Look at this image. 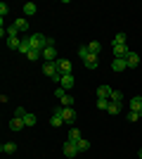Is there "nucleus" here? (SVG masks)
I'll list each match as a JSON object with an SVG mask.
<instances>
[{
	"label": "nucleus",
	"instance_id": "dca6fc26",
	"mask_svg": "<svg viewBox=\"0 0 142 159\" xmlns=\"http://www.w3.org/2000/svg\"><path fill=\"white\" fill-rule=\"evenodd\" d=\"M0 152L2 154H14L17 152V145H14V143H2V145H0Z\"/></svg>",
	"mask_w": 142,
	"mask_h": 159
},
{
	"label": "nucleus",
	"instance_id": "a878e982",
	"mask_svg": "<svg viewBox=\"0 0 142 159\" xmlns=\"http://www.w3.org/2000/svg\"><path fill=\"white\" fill-rule=\"evenodd\" d=\"M31 62H38V60H43V52H38V50H31V52L26 55Z\"/></svg>",
	"mask_w": 142,
	"mask_h": 159
},
{
	"label": "nucleus",
	"instance_id": "5701e85b",
	"mask_svg": "<svg viewBox=\"0 0 142 159\" xmlns=\"http://www.w3.org/2000/svg\"><path fill=\"white\" fill-rule=\"evenodd\" d=\"M24 124H26V126H36V124H38V119H36V114H31V112H28L26 116H24Z\"/></svg>",
	"mask_w": 142,
	"mask_h": 159
},
{
	"label": "nucleus",
	"instance_id": "cd10ccee",
	"mask_svg": "<svg viewBox=\"0 0 142 159\" xmlns=\"http://www.w3.org/2000/svg\"><path fill=\"white\" fill-rule=\"evenodd\" d=\"M109 102H111V100H104V98H97V107H100V109H104V112H107V109H109Z\"/></svg>",
	"mask_w": 142,
	"mask_h": 159
},
{
	"label": "nucleus",
	"instance_id": "f8f14e48",
	"mask_svg": "<svg viewBox=\"0 0 142 159\" xmlns=\"http://www.w3.org/2000/svg\"><path fill=\"white\" fill-rule=\"evenodd\" d=\"M24 126H26V124H24V119H19V116H14V119L10 121V131H14V133H17V131H21Z\"/></svg>",
	"mask_w": 142,
	"mask_h": 159
},
{
	"label": "nucleus",
	"instance_id": "4be33fe9",
	"mask_svg": "<svg viewBox=\"0 0 142 159\" xmlns=\"http://www.w3.org/2000/svg\"><path fill=\"white\" fill-rule=\"evenodd\" d=\"M76 145H78V152H88V150H90V140H83L81 138Z\"/></svg>",
	"mask_w": 142,
	"mask_h": 159
},
{
	"label": "nucleus",
	"instance_id": "7c9ffc66",
	"mask_svg": "<svg viewBox=\"0 0 142 159\" xmlns=\"http://www.w3.org/2000/svg\"><path fill=\"white\" fill-rule=\"evenodd\" d=\"M88 55H90L88 45H81V48H78V57H81V60H85V57H88Z\"/></svg>",
	"mask_w": 142,
	"mask_h": 159
},
{
	"label": "nucleus",
	"instance_id": "473e14b6",
	"mask_svg": "<svg viewBox=\"0 0 142 159\" xmlns=\"http://www.w3.org/2000/svg\"><path fill=\"white\" fill-rule=\"evenodd\" d=\"M7 36H19V29L14 26V24H12V26H7Z\"/></svg>",
	"mask_w": 142,
	"mask_h": 159
},
{
	"label": "nucleus",
	"instance_id": "6ab92c4d",
	"mask_svg": "<svg viewBox=\"0 0 142 159\" xmlns=\"http://www.w3.org/2000/svg\"><path fill=\"white\" fill-rule=\"evenodd\" d=\"M62 124H64V119H62L59 114H52V116H50V126L52 128H59Z\"/></svg>",
	"mask_w": 142,
	"mask_h": 159
},
{
	"label": "nucleus",
	"instance_id": "2eb2a0df",
	"mask_svg": "<svg viewBox=\"0 0 142 159\" xmlns=\"http://www.w3.org/2000/svg\"><path fill=\"white\" fill-rule=\"evenodd\" d=\"M19 52H21V55H28V52H31V40H28V36H24V38H21Z\"/></svg>",
	"mask_w": 142,
	"mask_h": 159
},
{
	"label": "nucleus",
	"instance_id": "f3484780",
	"mask_svg": "<svg viewBox=\"0 0 142 159\" xmlns=\"http://www.w3.org/2000/svg\"><path fill=\"white\" fill-rule=\"evenodd\" d=\"M140 109H142V98L135 95V98L130 100V112H140Z\"/></svg>",
	"mask_w": 142,
	"mask_h": 159
},
{
	"label": "nucleus",
	"instance_id": "f257e3e1",
	"mask_svg": "<svg viewBox=\"0 0 142 159\" xmlns=\"http://www.w3.org/2000/svg\"><path fill=\"white\" fill-rule=\"evenodd\" d=\"M28 40H31V50H38V52H43L47 48V43H50V38H45L43 33H31Z\"/></svg>",
	"mask_w": 142,
	"mask_h": 159
},
{
	"label": "nucleus",
	"instance_id": "39448f33",
	"mask_svg": "<svg viewBox=\"0 0 142 159\" xmlns=\"http://www.w3.org/2000/svg\"><path fill=\"white\" fill-rule=\"evenodd\" d=\"M74 86H76L74 74H62V88H64V90H71Z\"/></svg>",
	"mask_w": 142,
	"mask_h": 159
},
{
	"label": "nucleus",
	"instance_id": "e433bc0d",
	"mask_svg": "<svg viewBox=\"0 0 142 159\" xmlns=\"http://www.w3.org/2000/svg\"><path fill=\"white\" fill-rule=\"evenodd\" d=\"M137 114H140V119H142V109H140V112H137Z\"/></svg>",
	"mask_w": 142,
	"mask_h": 159
},
{
	"label": "nucleus",
	"instance_id": "bb28decb",
	"mask_svg": "<svg viewBox=\"0 0 142 159\" xmlns=\"http://www.w3.org/2000/svg\"><path fill=\"white\" fill-rule=\"evenodd\" d=\"M109 100H111V102H121V100H123V93H121V90H111Z\"/></svg>",
	"mask_w": 142,
	"mask_h": 159
},
{
	"label": "nucleus",
	"instance_id": "c9c22d12",
	"mask_svg": "<svg viewBox=\"0 0 142 159\" xmlns=\"http://www.w3.org/2000/svg\"><path fill=\"white\" fill-rule=\"evenodd\" d=\"M137 157H140V159H142V150H140V152H137Z\"/></svg>",
	"mask_w": 142,
	"mask_h": 159
},
{
	"label": "nucleus",
	"instance_id": "b1692460",
	"mask_svg": "<svg viewBox=\"0 0 142 159\" xmlns=\"http://www.w3.org/2000/svg\"><path fill=\"white\" fill-rule=\"evenodd\" d=\"M111 45H126V33H116L114 36V43Z\"/></svg>",
	"mask_w": 142,
	"mask_h": 159
},
{
	"label": "nucleus",
	"instance_id": "a211bd4d",
	"mask_svg": "<svg viewBox=\"0 0 142 159\" xmlns=\"http://www.w3.org/2000/svg\"><path fill=\"white\" fill-rule=\"evenodd\" d=\"M109 95H111V88H109V86H100V88H97V98L109 100Z\"/></svg>",
	"mask_w": 142,
	"mask_h": 159
},
{
	"label": "nucleus",
	"instance_id": "7ed1b4c3",
	"mask_svg": "<svg viewBox=\"0 0 142 159\" xmlns=\"http://www.w3.org/2000/svg\"><path fill=\"white\" fill-rule=\"evenodd\" d=\"M62 150H64V154H67V157H76V154H81V152H78V145H76L74 140H64Z\"/></svg>",
	"mask_w": 142,
	"mask_h": 159
},
{
	"label": "nucleus",
	"instance_id": "ddd939ff",
	"mask_svg": "<svg viewBox=\"0 0 142 159\" xmlns=\"http://www.w3.org/2000/svg\"><path fill=\"white\" fill-rule=\"evenodd\" d=\"M97 62H100V55H88V57L83 60V64L88 66V69H95V66H97Z\"/></svg>",
	"mask_w": 142,
	"mask_h": 159
},
{
	"label": "nucleus",
	"instance_id": "72a5a7b5",
	"mask_svg": "<svg viewBox=\"0 0 142 159\" xmlns=\"http://www.w3.org/2000/svg\"><path fill=\"white\" fill-rule=\"evenodd\" d=\"M54 95H57V98H64V95H67V90H64V88H57V90H54Z\"/></svg>",
	"mask_w": 142,
	"mask_h": 159
},
{
	"label": "nucleus",
	"instance_id": "20e7f679",
	"mask_svg": "<svg viewBox=\"0 0 142 159\" xmlns=\"http://www.w3.org/2000/svg\"><path fill=\"white\" fill-rule=\"evenodd\" d=\"M43 62H57V48L54 45H47L43 50Z\"/></svg>",
	"mask_w": 142,
	"mask_h": 159
},
{
	"label": "nucleus",
	"instance_id": "f03ea898",
	"mask_svg": "<svg viewBox=\"0 0 142 159\" xmlns=\"http://www.w3.org/2000/svg\"><path fill=\"white\" fill-rule=\"evenodd\" d=\"M54 114H59L62 119H64V124H74L76 121V109L74 107H57V109H54Z\"/></svg>",
	"mask_w": 142,
	"mask_h": 159
},
{
	"label": "nucleus",
	"instance_id": "f704fd0d",
	"mask_svg": "<svg viewBox=\"0 0 142 159\" xmlns=\"http://www.w3.org/2000/svg\"><path fill=\"white\" fill-rule=\"evenodd\" d=\"M137 119H140V114H137V112H130L128 114V121H137Z\"/></svg>",
	"mask_w": 142,
	"mask_h": 159
},
{
	"label": "nucleus",
	"instance_id": "9d476101",
	"mask_svg": "<svg viewBox=\"0 0 142 159\" xmlns=\"http://www.w3.org/2000/svg\"><path fill=\"white\" fill-rule=\"evenodd\" d=\"M14 26L19 29V33H24V36H26V31H28V19H26V17H19V19L14 21Z\"/></svg>",
	"mask_w": 142,
	"mask_h": 159
},
{
	"label": "nucleus",
	"instance_id": "aec40b11",
	"mask_svg": "<svg viewBox=\"0 0 142 159\" xmlns=\"http://www.w3.org/2000/svg\"><path fill=\"white\" fill-rule=\"evenodd\" d=\"M69 140H74V143H78V140H81V131H78V128H69Z\"/></svg>",
	"mask_w": 142,
	"mask_h": 159
},
{
	"label": "nucleus",
	"instance_id": "6e6552de",
	"mask_svg": "<svg viewBox=\"0 0 142 159\" xmlns=\"http://www.w3.org/2000/svg\"><path fill=\"white\" fill-rule=\"evenodd\" d=\"M54 64H57V71L59 74H71V62L69 60H57Z\"/></svg>",
	"mask_w": 142,
	"mask_h": 159
},
{
	"label": "nucleus",
	"instance_id": "423d86ee",
	"mask_svg": "<svg viewBox=\"0 0 142 159\" xmlns=\"http://www.w3.org/2000/svg\"><path fill=\"white\" fill-rule=\"evenodd\" d=\"M111 69H114L116 74H121V71H126V69H128V62H126V60H118V57H114V62H111Z\"/></svg>",
	"mask_w": 142,
	"mask_h": 159
},
{
	"label": "nucleus",
	"instance_id": "412c9836",
	"mask_svg": "<svg viewBox=\"0 0 142 159\" xmlns=\"http://www.w3.org/2000/svg\"><path fill=\"white\" fill-rule=\"evenodd\" d=\"M88 50H90V55H100L102 45L97 43V40H93V43H88Z\"/></svg>",
	"mask_w": 142,
	"mask_h": 159
},
{
	"label": "nucleus",
	"instance_id": "4468645a",
	"mask_svg": "<svg viewBox=\"0 0 142 159\" xmlns=\"http://www.w3.org/2000/svg\"><path fill=\"white\" fill-rule=\"evenodd\" d=\"M19 45H21V38H19V36H7V48L19 50Z\"/></svg>",
	"mask_w": 142,
	"mask_h": 159
},
{
	"label": "nucleus",
	"instance_id": "9b49d317",
	"mask_svg": "<svg viewBox=\"0 0 142 159\" xmlns=\"http://www.w3.org/2000/svg\"><path fill=\"white\" fill-rule=\"evenodd\" d=\"M38 12V5L36 2H24V17H33Z\"/></svg>",
	"mask_w": 142,
	"mask_h": 159
},
{
	"label": "nucleus",
	"instance_id": "c756f323",
	"mask_svg": "<svg viewBox=\"0 0 142 159\" xmlns=\"http://www.w3.org/2000/svg\"><path fill=\"white\" fill-rule=\"evenodd\" d=\"M62 107H74V98H71V95H64V98H62Z\"/></svg>",
	"mask_w": 142,
	"mask_h": 159
},
{
	"label": "nucleus",
	"instance_id": "c85d7f7f",
	"mask_svg": "<svg viewBox=\"0 0 142 159\" xmlns=\"http://www.w3.org/2000/svg\"><path fill=\"white\" fill-rule=\"evenodd\" d=\"M7 14H10V5H7V2H0V17L5 19Z\"/></svg>",
	"mask_w": 142,
	"mask_h": 159
},
{
	"label": "nucleus",
	"instance_id": "1a4fd4ad",
	"mask_svg": "<svg viewBox=\"0 0 142 159\" xmlns=\"http://www.w3.org/2000/svg\"><path fill=\"white\" fill-rule=\"evenodd\" d=\"M128 45H114V57H118V60H126L128 57Z\"/></svg>",
	"mask_w": 142,
	"mask_h": 159
},
{
	"label": "nucleus",
	"instance_id": "393cba45",
	"mask_svg": "<svg viewBox=\"0 0 142 159\" xmlns=\"http://www.w3.org/2000/svg\"><path fill=\"white\" fill-rule=\"evenodd\" d=\"M109 114H118L121 112V102H109V109H107Z\"/></svg>",
	"mask_w": 142,
	"mask_h": 159
},
{
	"label": "nucleus",
	"instance_id": "2f4dec72",
	"mask_svg": "<svg viewBox=\"0 0 142 159\" xmlns=\"http://www.w3.org/2000/svg\"><path fill=\"white\" fill-rule=\"evenodd\" d=\"M26 109H24V107H17V109H14V116H19V119H24V116H26Z\"/></svg>",
	"mask_w": 142,
	"mask_h": 159
},
{
	"label": "nucleus",
	"instance_id": "0eeeda50",
	"mask_svg": "<svg viewBox=\"0 0 142 159\" xmlns=\"http://www.w3.org/2000/svg\"><path fill=\"white\" fill-rule=\"evenodd\" d=\"M126 62H128V69H137V64H140V55L130 50L128 57H126Z\"/></svg>",
	"mask_w": 142,
	"mask_h": 159
}]
</instances>
